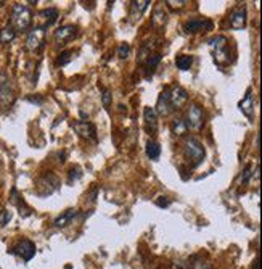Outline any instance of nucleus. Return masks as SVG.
Returning <instances> with one entry per match:
<instances>
[{
	"label": "nucleus",
	"mask_w": 262,
	"mask_h": 269,
	"mask_svg": "<svg viewBox=\"0 0 262 269\" xmlns=\"http://www.w3.org/2000/svg\"><path fill=\"white\" fill-rule=\"evenodd\" d=\"M185 122L187 126L193 130H201L205 128L206 116H205V112H203V106L198 104H190L185 114Z\"/></svg>",
	"instance_id": "obj_5"
},
{
	"label": "nucleus",
	"mask_w": 262,
	"mask_h": 269,
	"mask_svg": "<svg viewBox=\"0 0 262 269\" xmlns=\"http://www.w3.org/2000/svg\"><path fill=\"white\" fill-rule=\"evenodd\" d=\"M10 200H11V203L14 206H16L18 210H19V214L21 216H29L32 212H31V208H29L26 203H24V200L21 198V195L18 194V190L16 188H11V195H10Z\"/></svg>",
	"instance_id": "obj_18"
},
{
	"label": "nucleus",
	"mask_w": 262,
	"mask_h": 269,
	"mask_svg": "<svg viewBox=\"0 0 262 269\" xmlns=\"http://www.w3.org/2000/svg\"><path fill=\"white\" fill-rule=\"evenodd\" d=\"M209 48L213 52L214 63L219 66H225L230 63V50H229V39L225 36H216L209 40Z\"/></svg>",
	"instance_id": "obj_3"
},
{
	"label": "nucleus",
	"mask_w": 262,
	"mask_h": 269,
	"mask_svg": "<svg viewBox=\"0 0 262 269\" xmlns=\"http://www.w3.org/2000/svg\"><path fill=\"white\" fill-rule=\"evenodd\" d=\"M143 118H145V126H147L148 132H156L158 130V114L155 108L147 106L143 110Z\"/></svg>",
	"instance_id": "obj_17"
},
{
	"label": "nucleus",
	"mask_w": 262,
	"mask_h": 269,
	"mask_svg": "<svg viewBox=\"0 0 262 269\" xmlns=\"http://www.w3.org/2000/svg\"><path fill=\"white\" fill-rule=\"evenodd\" d=\"M188 269H213L208 261L201 260V258H195L193 261H190V268Z\"/></svg>",
	"instance_id": "obj_27"
},
{
	"label": "nucleus",
	"mask_w": 262,
	"mask_h": 269,
	"mask_svg": "<svg viewBox=\"0 0 262 269\" xmlns=\"http://www.w3.org/2000/svg\"><path fill=\"white\" fill-rule=\"evenodd\" d=\"M58 188H60V179H58L53 172H45L37 182H35V194H37L39 197L52 195Z\"/></svg>",
	"instance_id": "obj_4"
},
{
	"label": "nucleus",
	"mask_w": 262,
	"mask_h": 269,
	"mask_svg": "<svg viewBox=\"0 0 262 269\" xmlns=\"http://www.w3.org/2000/svg\"><path fill=\"white\" fill-rule=\"evenodd\" d=\"M148 5H150L148 0H140V2H132V13H130V16H132V21L140 20V16L143 14V12L148 8Z\"/></svg>",
	"instance_id": "obj_21"
},
{
	"label": "nucleus",
	"mask_w": 262,
	"mask_h": 269,
	"mask_svg": "<svg viewBox=\"0 0 262 269\" xmlns=\"http://www.w3.org/2000/svg\"><path fill=\"white\" fill-rule=\"evenodd\" d=\"M71 128L74 129L82 139L92 140V142L97 140V128L95 124H92L90 121H74L71 122Z\"/></svg>",
	"instance_id": "obj_9"
},
{
	"label": "nucleus",
	"mask_w": 262,
	"mask_h": 269,
	"mask_svg": "<svg viewBox=\"0 0 262 269\" xmlns=\"http://www.w3.org/2000/svg\"><path fill=\"white\" fill-rule=\"evenodd\" d=\"M32 23V12L29 6L23 4H14L11 8V16H10V24L13 26L14 31H27L29 26Z\"/></svg>",
	"instance_id": "obj_2"
},
{
	"label": "nucleus",
	"mask_w": 262,
	"mask_h": 269,
	"mask_svg": "<svg viewBox=\"0 0 262 269\" xmlns=\"http://www.w3.org/2000/svg\"><path fill=\"white\" fill-rule=\"evenodd\" d=\"M171 130H172V134L176 136V137H182V136H185L187 134V130H188V126H187V122L184 118H176L172 122H171Z\"/></svg>",
	"instance_id": "obj_20"
},
{
	"label": "nucleus",
	"mask_w": 262,
	"mask_h": 269,
	"mask_svg": "<svg viewBox=\"0 0 262 269\" xmlns=\"http://www.w3.org/2000/svg\"><path fill=\"white\" fill-rule=\"evenodd\" d=\"M129 54H130V46H129V44L127 42L121 44L119 48H118V56L122 58V60H126V58L129 56Z\"/></svg>",
	"instance_id": "obj_30"
},
{
	"label": "nucleus",
	"mask_w": 262,
	"mask_h": 269,
	"mask_svg": "<svg viewBox=\"0 0 262 269\" xmlns=\"http://www.w3.org/2000/svg\"><path fill=\"white\" fill-rule=\"evenodd\" d=\"M169 102L172 110H179V108H182L188 102V92L184 87L176 86L172 90H169Z\"/></svg>",
	"instance_id": "obj_10"
},
{
	"label": "nucleus",
	"mask_w": 262,
	"mask_h": 269,
	"mask_svg": "<svg viewBox=\"0 0 262 269\" xmlns=\"http://www.w3.org/2000/svg\"><path fill=\"white\" fill-rule=\"evenodd\" d=\"M251 178H254V172H253V166L248 164V166H245V170L242 172V178H240V179H242L243 184H248Z\"/></svg>",
	"instance_id": "obj_29"
},
{
	"label": "nucleus",
	"mask_w": 262,
	"mask_h": 269,
	"mask_svg": "<svg viewBox=\"0 0 262 269\" xmlns=\"http://www.w3.org/2000/svg\"><path fill=\"white\" fill-rule=\"evenodd\" d=\"M11 253L18 255L23 261H31L35 255V244L29 240V238H21L11 248Z\"/></svg>",
	"instance_id": "obj_7"
},
{
	"label": "nucleus",
	"mask_w": 262,
	"mask_h": 269,
	"mask_svg": "<svg viewBox=\"0 0 262 269\" xmlns=\"http://www.w3.org/2000/svg\"><path fill=\"white\" fill-rule=\"evenodd\" d=\"M205 29H208V31L213 29V21L205 20V18H192L184 24V31L187 34H195V32L205 31Z\"/></svg>",
	"instance_id": "obj_12"
},
{
	"label": "nucleus",
	"mask_w": 262,
	"mask_h": 269,
	"mask_svg": "<svg viewBox=\"0 0 262 269\" xmlns=\"http://www.w3.org/2000/svg\"><path fill=\"white\" fill-rule=\"evenodd\" d=\"M184 154L192 168L200 166L206 158V148L196 137H187L184 142Z\"/></svg>",
	"instance_id": "obj_1"
},
{
	"label": "nucleus",
	"mask_w": 262,
	"mask_h": 269,
	"mask_svg": "<svg viewBox=\"0 0 262 269\" xmlns=\"http://www.w3.org/2000/svg\"><path fill=\"white\" fill-rule=\"evenodd\" d=\"M151 23L153 26L156 28H161L167 23V13L166 10L163 8V6H158V8L155 10V13H153V18H151Z\"/></svg>",
	"instance_id": "obj_22"
},
{
	"label": "nucleus",
	"mask_w": 262,
	"mask_h": 269,
	"mask_svg": "<svg viewBox=\"0 0 262 269\" xmlns=\"http://www.w3.org/2000/svg\"><path fill=\"white\" fill-rule=\"evenodd\" d=\"M147 156L151 160H158L161 156V147H159V144L156 140L150 139L147 142Z\"/></svg>",
	"instance_id": "obj_23"
},
{
	"label": "nucleus",
	"mask_w": 262,
	"mask_h": 269,
	"mask_svg": "<svg viewBox=\"0 0 262 269\" xmlns=\"http://www.w3.org/2000/svg\"><path fill=\"white\" fill-rule=\"evenodd\" d=\"M3 5V2H2V0H0V6H2Z\"/></svg>",
	"instance_id": "obj_38"
},
{
	"label": "nucleus",
	"mask_w": 262,
	"mask_h": 269,
	"mask_svg": "<svg viewBox=\"0 0 262 269\" xmlns=\"http://www.w3.org/2000/svg\"><path fill=\"white\" fill-rule=\"evenodd\" d=\"M253 269H261V261H259V260H256V261H254Z\"/></svg>",
	"instance_id": "obj_37"
},
{
	"label": "nucleus",
	"mask_w": 262,
	"mask_h": 269,
	"mask_svg": "<svg viewBox=\"0 0 262 269\" xmlns=\"http://www.w3.org/2000/svg\"><path fill=\"white\" fill-rule=\"evenodd\" d=\"M14 102V89L13 84L5 72H0V108L5 110Z\"/></svg>",
	"instance_id": "obj_6"
},
{
	"label": "nucleus",
	"mask_w": 262,
	"mask_h": 269,
	"mask_svg": "<svg viewBox=\"0 0 262 269\" xmlns=\"http://www.w3.org/2000/svg\"><path fill=\"white\" fill-rule=\"evenodd\" d=\"M10 220H11V213L8 210H3V212L0 213V226H6V224L10 222Z\"/></svg>",
	"instance_id": "obj_33"
},
{
	"label": "nucleus",
	"mask_w": 262,
	"mask_h": 269,
	"mask_svg": "<svg viewBox=\"0 0 262 269\" xmlns=\"http://www.w3.org/2000/svg\"><path fill=\"white\" fill-rule=\"evenodd\" d=\"M161 54H151L148 58H147V62H145V64H147L148 68H156L159 62H161Z\"/></svg>",
	"instance_id": "obj_28"
},
{
	"label": "nucleus",
	"mask_w": 262,
	"mask_h": 269,
	"mask_svg": "<svg viewBox=\"0 0 262 269\" xmlns=\"http://www.w3.org/2000/svg\"><path fill=\"white\" fill-rule=\"evenodd\" d=\"M81 178H82L81 170H79V168H72V170L69 171V179H68V182L72 184V180H77V179H81Z\"/></svg>",
	"instance_id": "obj_34"
},
{
	"label": "nucleus",
	"mask_w": 262,
	"mask_h": 269,
	"mask_svg": "<svg viewBox=\"0 0 262 269\" xmlns=\"http://www.w3.org/2000/svg\"><path fill=\"white\" fill-rule=\"evenodd\" d=\"M176 64L180 71H187L192 68L193 64V56L192 55H179L176 58Z\"/></svg>",
	"instance_id": "obj_25"
},
{
	"label": "nucleus",
	"mask_w": 262,
	"mask_h": 269,
	"mask_svg": "<svg viewBox=\"0 0 262 269\" xmlns=\"http://www.w3.org/2000/svg\"><path fill=\"white\" fill-rule=\"evenodd\" d=\"M190 268V261L188 260H176L172 263V269H188Z\"/></svg>",
	"instance_id": "obj_32"
},
{
	"label": "nucleus",
	"mask_w": 262,
	"mask_h": 269,
	"mask_svg": "<svg viewBox=\"0 0 262 269\" xmlns=\"http://www.w3.org/2000/svg\"><path fill=\"white\" fill-rule=\"evenodd\" d=\"M166 5L169 6V8H172V10H180V8H184V6L187 5V2L185 0H167L166 2Z\"/></svg>",
	"instance_id": "obj_31"
},
{
	"label": "nucleus",
	"mask_w": 262,
	"mask_h": 269,
	"mask_svg": "<svg viewBox=\"0 0 262 269\" xmlns=\"http://www.w3.org/2000/svg\"><path fill=\"white\" fill-rule=\"evenodd\" d=\"M101 102H103V105L108 108L111 105V92L110 90H103V94H101Z\"/></svg>",
	"instance_id": "obj_35"
},
{
	"label": "nucleus",
	"mask_w": 262,
	"mask_h": 269,
	"mask_svg": "<svg viewBox=\"0 0 262 269\" xmlns=\"http://www.w3.org/2000/svg\"><path fill=\"white\" fill-rule=\"evenodd\" d=\"M14 38H16V31H14L11 24H6L2 31H0V42L2 44H10Z\"/></svg>",
	"instance_id": "obj_24"
},
{
	"label": "nucleus",
	"mask_w": 262,
	"mask_h": 269,
	"mask_svg": "<svg viewBox=\"0 0 262 269\" xmlns=\"http://www.w3.org/2000/svg\"><path fill=\"white\" fill-rule=\"evenodd\" d=\"M74 50H64V52H61L60 54V56H58V64H61V66H63V64H68L71 60H72V58H74Z\"/></svg>",
	"instance_id": "obj_26"
},
{
	"label": "nucleus",
	"mask_w": 262,
	"mask_h": 269,
	"mask_svg": "<svg viewBox=\"0 0 262 269\" xmlns=\"http://www.w3.org/2000/svg\"><path fill=\"white\" fill-rule=\"evenodd\" d=\"M79 214V212L77 210H74V208H69V210H66L63 214H60L55 220V228H58V229H61V228H66V226H69V224L72 222V220Z\"/></svg>",
	"instance_id": "obj_19"
},
{
	"label": "nucleus",
	"mask_w": 262,
	"mask_h": 269,
	"mask_svg": "<svg viewBox=\"0 0 262 269\" xmlns=\"http://www.w3.org/2000/svg\"><path fill=\"white\" fill-rule=\"evenodd\" d=\"M43 39H45V29L42 28H34L27 32L26 38V47L31 52H39L43 47Z\"/></svg>",
	"instance_id": "obj_8"
},
{
	"label": "nucleus",
	"mask_w": 262,
	"mask_h": 269,
	"mask_svg": "<svg viewBox=\"0 0 262 269\" xmlns=\"http://www.w3.org/2000/svg\"><path fill=\"white\" fill-rule=\"evenodd\" d=\"M77 34V26L74 24H64L61 28H58L55 31V40L60 44V42H66L71 40L72 38H76Z\"/></svg>",
	"instance_id": "obj_16"
},
{
	"label": "nucleus",
	"mask_w": 262,
	"mask_h": 269,
	"mask_svg": "<svg viewBox=\"0 0 262 269\" xmlns=\"http://www.w3.org/2000/svg\"><path fill=\"white\" fill-rule=\"evenodd\" d=\"M56 20H58V10L56 8H45V10H40L37 14H35L37 28H42V29L55 24Z\"/></svg>",
	"instance_id": "obj_11"
},
{
	"label": "nucleus",
	"mask_w": 262,
	"mask_h": 269,
	"mask_svg": "<svg viewBox=\"0 0 262 269\" xmlns=\"http://www.w3.org/2000/svg\"><path fill=\"white\" fill-rule=\"evenodd\" d=\"M155 112L158 116H167L171 112V102H169V89H164L158 97V104L155 106Z\"/></svg>",
	"instance_id": "obj_14"
},
{
	"label": "nucleus",
	"mask_w": 262,
	"mask_h": 269,
	"mask_svg": "<svg viewBox=\"0 0 262 269\" xmlns=\"http://www.w3.org/2000/svg\"><path fill=\"white\" fill-rule=\"evenodd\" d=\"M169 200H167V197H159V200H156V205L158 206H161V208H166V206H169Z\"/></svg>",
	"instance_id": "obj_36"
},
{
	"label": "nucleus",
	"mask_w": 262,
	"mask_h": 269,
	"mask_svg": "<svg viewBox=\"0 0 262 269\" xmlns=\"http://www.w3.org/2000/svg\"><path fill=\"white\" fill-rule=\"evenodd\" d=\"M238 108H240V112H242L248 120L254 118V97H253V89H251V87H250L248 90H246V96L238 104Z\"/></svg>",
	"instance_id": "obj_13"
},
{
	"label": "nucleus",
	"mask_w": 262,
	"mask_h": 269,
	"mask_svg": "<svg viewBox=\"0 0 262 269\" xmlns=\"http://www.w3.org/2000/svg\"><path fill=\"white\" fill-rule=\"evenodd\" d=\"M229 23H230L232 29H243L246 26V8H245V6L235 8L234 12L230 13Z\"/></svg>",
	"instance_id": "obj_15"
}]
</instances>
